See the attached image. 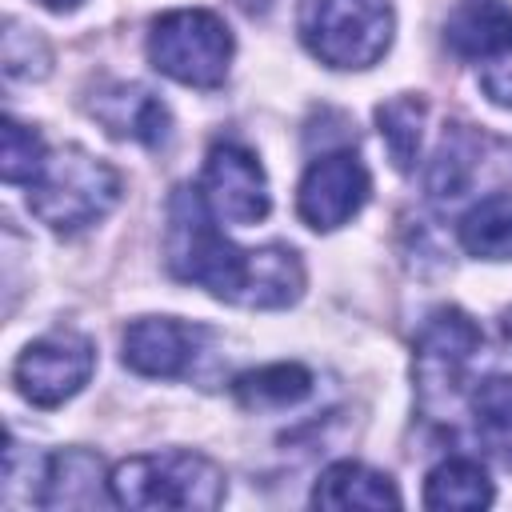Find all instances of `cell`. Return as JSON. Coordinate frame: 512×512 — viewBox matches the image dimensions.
Wrapping results in <instances>:
<instances>
[{
  "mask_svg": "<svg viewBox=\"0 0 512 512\" xmlns=\"http://www.w3.org/2000/svg\"><path fill=\"white\" fill-rule=\"evenodd\" d=\"M164 264L176 280L208 288L240 308H288L304 292V264L288 244L236 248L220 228L200 188H176L168 200Z\"/></svg>",
  "mask_w": 512,
  "mask_h": 512,
  "instance_id": "obj_1",
  "label": "cell"
},
{
  "mask_svg": "<svg viewBox=\"0 0 512 512\" xmlns=\"http://www.w3.org/2000/svg\"><path fill=\"white\" fill-rule=\"evenodd\" d=\"M120 200V172L80 144L48 152L44 168L28 184V208L60 236H76L104 220Z\"/></svg>",
  "mask_w": 512,
  "mask_h": 512,
  "instance_id": "obj_2",
  "label": "cell"
},
{
  "mask_svg": "<svg viewBox=\"0 0 512 512\" xmlns=\"http://www.w3.org/2000/svg\"><path fill=\"white\" fill-rule=\"evenodd\" d=\"M112 500L124 508H220L228 476L200 452H144L116 464Z\"/></svg>",
  "mask_w": 512,
  "mask_h": 512,
  "instance_id": "obj_3",
  "label": "cell"
},
{
  "mask_svg": "<svg viewBox=\"0 0 512 512\" xmlns=\"http://www.w3.org/2000/svg\"><path fill=\"white\" fill-rule=\"evenodd\" d=\"M300 40L328 68H372L392 44V0H300Z\"/></svg>",
  "mask_w": 512,
  "mask_h": 512,
  "instance_id": "obj_4",
  "label": "cell"
},
{
  "mask_svg": "<svg viewBox=\"0 0 512 512\" xmlns=\"http://www.w3.org/2000/svg\"><path fill=\"white\" fill-rule=\"evenodd\" d=\"M148 60L176 84L188 88H216L232 64V32L208 8H176L152 20L148 32Z\"/></svg>",
  "mask_w": 512,
  "mask_h": 512,
  "instance_id": "obj_5",
  "label": "cell"
},
{
  "mask_svg": "<svg viewBox=\"0 0 512 512\" xmlns=\"http://www.w3.org/2000/svg\"><path fill=\"white\" fill-rule=\"evenodd\" d=\"M480 344H484L480 324L456 304L436 308L420 324L412 344V380H416V400L428 416H440L444 408L452 412Z\"/></svg>",
  "mask_w": 512,
  "mask_h": 512,
  "instance_id": "obj_6",
  "label": "cell"
},
{
  "mask_svg": "<svg viewBox=\"0 0 512 512\" xmlns=\"http://www.w3.org/2000/svg\"><path fill=\"white\" fill-rule=\"evenodd\" d=\"M96 372V344L80 332H48L40 340H32L16 368H12V380L20 388V396L36 408H56L64 400H72L88 376Z\"/></svg>",
  "mask_w": 512,
  "mask_h": 512,
  "instance_id": "obj_7",
  "label": "cell"
},
{
  "mask_svg": "<svg viewBox=\"0 0 512 512\" xmlns=\"http://www.w3.org/2000/svg\"><path fill=\"white\" fill-rule=\"evenodd\" d=\"M200 196L216 220L236 228H252L272 212V192L260 160L232 140H220L208 148V160L200 172Z\"/></svg>",
  "mask_w": 512,
  "mask_h": 512,
  "instance_id": "obj_8",
  "label": "cell"
},
{
  "mask_svg": "<svg viewBox=\"0 0 512 512\" xmlns=\"http://www.w3.org/2000/svg\"><path fill=\"white\" fill-rule=\"evenodd\" d=\"M368 192H372V180H368V168L360 164L356 152H348V148L324 152L300 176L296 212L308 228L332 232V228L348 224L368 204Z\"/></svg>",
  "mask_w": 512,
  "mask_h": 512,
  "instance_id": "obj_9",
  "label": "cell"
},
{
  "mask_svg": "<svg viewBox=\"0 0 512 512\" xmlns=\"http://www.w3.org/2000/svg\"><path fill=\"white\" fill-rule=\"evenodd\" d=\"M208 328L176 316H140L124 328V364L152 380H176L200 356Z\"/></svg>",
  "mask_w": 512,
  "mask_h": 512,
  "instance_id": "obj_10",
  "label": "cell"
},
{
  "mask_svg": "<svg viewBox=\"0 0 512 512\" xmlns=\"http://www.w3.org/2000/svg\"><path fill=\"white\" fill-rule=\"evenodd\" d=\"M92 116L124 140H140L148 148H160L172 132V116L164 100L140 84H108L92 96Z\"/></svg>",
  "mask_w": 512,
  "mask_h": 512,
  "instance_id": "obj_11",
  "label": "cell"
},
{
  "mask_svg": "<svg viewBox=\"0 0 512 512\" xmlns=\"http://www.w3.org/2000/svg\"><path fill=\"white\" fill-rule=\"evenodd\" d=\"M112 500V480H104V464L88 448H64L44 460L40 472V508H100Z\"/></svg>",
  "mask_w": 512,
  "mask_h": 512,
  "instance_id": "obj_12",
  "label": "cell"
},
{
  "mask_svg": "<svg viewBox=\"0 0 512 512\" xmlns=\"http://www.w3.org/2000/svg\"><path fill=\"white\" fill-rule=\"evenodd\" d=\"M444 44L460 60H496L512 52V4L508 0H456L444 20Z\"/></svg>",
  "mask_w": 512,
  "mask_h": 512,
  "instance_id": "obj_13",
  "label": "cell"
},
{
  "mask_svg": "<svg viewBox=\"0 0 512 512\" xmlns=\"http://www.w3.org/2000/svg\"><path fill=\"white\" fill-rule=\"evenodd\" d=\"M312 504L316 508H400V492L384 472L360 460H336L320 472L312 488Z\"/></svg>",
  "mask_w": 512,
  "mask_h": 512,
  "instance_id": "obj_14",
  "label": "cell"
},
{
  "mask_svg": "<svg viewBox=\"0 0 512 512\" xmlns=\"http://www.w3.org/2000/svg\"><path fill=\"white\" fill-rule=\"evenodd\" d=\"M476 164H480V136L468 124H444V136H440V144L428 160V172H424L428 196H436V200L460 196L472 184Z\"/></svg>",
  "mask_w": 512,
  "mask_h": 512,
  "instance_id": "obj_15",
  "label": "cell"
},
{
  "mask_svg": "<svg viewBox=\"0 0 512 512\" xmlns=\"http://www.w3.org/2000/svg\"><path fill=\"white\" fill-rule=\"evenodd\" d=\"M312 392V372L304 364H264L232 380V396L248 412L264 408H292Z\"/></svg>",
  "mask_w": 512,
  "mask_h": 512,
  "instance_id": "obj_16",
  "label": "cell"
},
{
  "mask_svg": "<svg viewBox=\"0 0 512 512\" xmlns=\"http://www.w3.org/2000/svg\"><path fill=\"white\" fill-rule=\"evenodd\" d=\"M460 244L480 260H512V192H492L460 216Z\"/></svg>",
  "mask_w": 512,
  "mask_h": 512,
  "instance_id": "obj_17",
  "label": "cell"
},
{
  "mask_svg": "<svg viewBox=\"0 0 512 512\" xmlns=\"http://www.w3.org/2000/svg\"><path fill=\"white\" fill-rule=\"evenodd\" d=\"M492 496L496 492H492L488 472L468 456L440 460L424 480V504L428 508H488Z\"/></svg>",
  "mask_w": 512,
  "mask_h": 512,
  "instance_id": "obj_18",
  "label": "cell"
},
{
  "mask_svg": "<svg viewBox=\"0 0 512 512\" xmlns=\"http://www.w3.org/2000/svg\"><path fill=\"white\" fill-rule=\"evenodd\" d=\"M480 444L512 468V376H488L468 396Z\"/></svg>",
  "mask_w": 512,
  "mask_h": 512,
  "instance_id": "obj_19",
  "label": "cell"
},
{
  "mask_svg": "<svg viewBox=\"0 0 512 512\" xmlns=\"http://www.w3.org/2000/svg\"><path fill=\"white\" fill-rule=\"evenodd\" d=\"M424 116H428V104L424 96H392L376 108V124H380V136H384V148L392 156V164L400 172H412L416 160H420V136H424Z\"/></svg>",
  "mask_w": 512,
  "mask_h": 512,
  "instance_id": "obj_20",
  "label": "cell"
},
{
  "mask_svg": "<svg viewBox=\"0 0 512 512\" xmlns=\"http://www.w3.org/2000/svg\"><path fill=\"white\" fill-rule=\"evenodd\" d=\"M44 160H48L44 136L8 116L0 128V176H4V184H32L36 172L44 168Z\"/></svg>",
  "mask_w": 512,
  "mask_h": 512,
  "instance_id": "obj_21",
  "label": "cell"
},
{
  "mask_svg": "<svg viewBox=\"0 0 512 512\" xmlns=\"http://www.w3.org/2000/svg\"><path fill=\"white\" fill-rule=\"evenodd\" d=\"M480 92L492 104L512 108V52H504V56H496V60H488L480 68Z\"/></svg>",
  "mask_w": 512,
  "mask_h": 512,
  "instance_id": "obj_22",
  "label": "cell"
},
{
  "mask_svg": "<svg viewBox=\"0 0 512 512\" xmlns=\"http://www.w3.org/2000/svg\"><path fill=\"white\" fill-rule=\"evenodd\" d=\"M44 8H52V12H72V8H80L84 0H40Z\"/></svg>",
  "mask_w": 512,
  "mask_h": 512,
  "instance_id": "obj_23",
  "label": "cell"
},
{
  "mask_svg": "<svg viewBox=\"0 0 512 512\" xmlns=\"http://www.w3.org/2000/svg\"><path fill=\"white\" fill-rule=\"evenodd\" d=\"M500 332H504V344L512 348V308L504 312V320H500Z\"/></svg>",
  "mask_w": 512,
  "mask_h": 512,
  "instance_id": "obj_24",
  "label": "cell"
}]
</instances>
